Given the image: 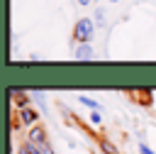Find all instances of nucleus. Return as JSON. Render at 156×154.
I'll return each mask as SVG.
<instances>
[{
  "label": "nucleus",
  "instance_id": "1",
  "mask_svg": "<svg viewBox=\"0 0 156 154\" xmlns=\"http://www.w3.org/2000/svg\"><path fill=\"white\" fill-rule=\"evenodd\" d=\"M93 34H95V22H93L90 17H80V20L76 22V27H73V39H76V44L90 42Z\"/></svg>",
  "mask_w": 156,
  "mask_h": 154
},
{
  "label": "nucleus",
  "instance_id": "2",
  "mask_svg": "<svg viewBox=\"0 0 156 154\" xmlns=\"http://www.w3.org/2000/svg\"><path fill=\"white\" fill-rule=\"evenodd\" d=\"M98 54H95V49L90 46V42H80V44H76V49H73V59L76 61H93Z\"/></svg>",
  "mask_w": 156,
  "mask_h": 154
},
{
  "label": "nucleus",
  "instance_id": "3",
  "mask_svg": "<svg viewBox=\"0 0 156 154\" xmlns=\"http://www.w3.org/2000/svg\"><path fill=\"white\" fill-rule=\"evenodd\" d=\"M27 142H32V144H44V142H49V139H46V130H44L41 125H32V127L27 130Z\"/></svg>",
  "mask_w": 156,
  "mask_h": 154
},
{
  "label": "nucleus",
  "instance_id": "4",
  "mask_svg": "<svg viewBox=\"0 0 156 154\" xmlns=\"http://www.w3.org/2000/svg\"><path fill=\"white\" fill-rule=\"evenodd\" d=\"M37 120H39V112L34 110V108H20V122L24 125V127H32V125H37Z\"/></svg>",
  "mask_w": 156,
  "mask_h": 154
},
{
  "label": "nucleus",
  "instance_id": "5",
  "mask_svg": "<svg viewBox=\"0 0 156 154\" xmlns=\"http://www.w3.org/2000/svg\"><path fill=\"white\" fill-rule=\"evenodd\" d=\"M78 103H83V105H88L90 110H102V105L95 100V98H90V95H78Z\"/></svg>",
  "mask_w": 156,
  "mask_h": 154
},
{
  "label": "nucleus",
  "instance_id": "6",
  "mask_svg": "<svg viewBox=\"0 0 156 154\" xmlns=\"http://www.w3.org/2000/svg\"><path fill=\"white\" fill-rule=\"evenodd\" d=\"M98 147L102 149V154H119V149H117L110 139H100V142H98Z\"/></svg>",
  "mask_w": 156,
  "mask_h": 154
},
{
  "label": "nucleus",
  "instance_id": "7",
  "mask_svg": "<svg viewBox=\"0 0 156 154\" xmlns=\"http://www.w3.org/2000/svg\"><path fill=\"white\" fill-rule=\"evenodd\" d=\"M12 98H15V103H17V108H27V100H29V93H17V90H12Z\"/></svg>",
  "mask_w": 156,
  "mask_h": 154
},
{
  "label": "nucleus",
  "instance_id": "8",
  "mask_svg": "<svg viewBox=\"0 0 156 154\" xmlns=\"http://www.w3.org/2000/svg\"><path fill=\"white\" fill-rule=\"evenodd\" d=\"M90 122H93V125H100V122H102V115H100V110H93V112H90Z\"/></svg>",
  "mask_w": 156,
  "mask_h": 154
},
{
  "label": "nucleus",
  "instance_id": "9",
  "mask_svg": "<svg viewBox=\"0 0 156 154\" xmlns=\"http://www.w3.org/2000/svg\"><path fill=\"white\" fill-rule=\"evenodd\" d=\"M139 154H156V152H151V149H149L144 142H139Z\"/></svg>",
  "mask_w": 156,
  "mask_h": 154
},
{
  "label": "nucleus",
  "instance_id": "10",
  "mask_svg": "<svg viewBox=\"0 0 156 154\" xmlns=\"http://www.w3.org/2000/svg\"><path fill=\"white\" fill-rule=\"evenodd\" d=\"M102 20H105V15H102V10H98V15H95V20H93V22H98V24H102Z\"/></svg>",
  "mask_w": 156,
  "mask_h": 154
},
{
  "label": "nucleus",
  "instance_id": "11",
  "mask_svg": "<svg viewBox=\"0 0 156 154\" xmlns=\"http://www.w3.org/2000/svg\"><path fill=\"white\" fill-rule=\"evenodd\" d=\"M17 154H29V149H27L24 144H20V147H17Z\"/></svg>",
  "mask_w": 156,
  "mask_h": 154
},
{
  "label": "nucleus",
  "instance_id": "12",
  "mask_svg": "<svg viewBox=\"0 0 156 154\" xmlns=\"http://www.w3.org/2000/svg\"><path fill=\"white\" fill-rule=\"evenodd\" d=\"M93 0H78V5H90Z\"/></svg>",
  "mask_w": 156,
  "mask_h": 154
},
{
  "label": "nucleus",
  "instance_id": "13",
  "mask_svg": "<svg viewBox=\"0 0 156 154\" xmlns=\"http://www.w3.org/2000/svg\"><path fill=\"white\" fill-rule=\"evenodd\" d=\"M110 2H117V0H110Z\"/></svg>",
  "mask_w": 156,
  "mask_h": 154
}]
</instances>
